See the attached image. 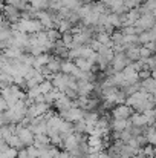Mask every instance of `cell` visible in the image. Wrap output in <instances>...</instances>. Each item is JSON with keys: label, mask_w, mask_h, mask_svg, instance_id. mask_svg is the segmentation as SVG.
<instances>
[{"label": "cell", "mask_w": 156, "mask_h": 158, "mask_svg": "<svg viewBox=\"0 0 156 158\" xmlns=\"http://www.w3.org/2000/svg\"><path fill=\"white\" fill-rule=\"evenodd\" d=\"M135 28L141 29V31H149L150 28L155 26V12L152 14H146V15H141L135 23H133Z\"/></svg>", "instance_id": "2"}, {"label": "cell", "mask_w": 156, "mask_h": 158, "mask_svg": "<svg viewBox=\"0 0 156 158\" xmlns=\"http://www.w3.org/2000/svg\"><path fill=\"white\" fill-rule=\"evenodd\" d=\"M144 48H147L150 52L155 54V42H149V43H146V45H142Z\"/></svg>", "instance_id": "26"}, {"label": "cell", "mask_w": 156, "mask_h": 158, "mask_svg": "<svg viewBox=\"0 0 156 158\" xmlns=\"http://www.w3.org/2000/svg\"><path fill=\"white\" fill-rule=\"evenodd\" d=\"M110 114L113 120H129L130 115L133 114V109L127 105H116L110 110Z\"/></svg>", "instance_id": "1"}, {"label": "cell", "mask_w": 156, "mask_h": 158, "mask_svg": "<svg viewBox=\"0 0 156 158\" xmlns=\"http://www.w3.org/2000/svg\"><path fill=\"white\" fill-rule=\"evenodd\" d=\"M25 149H26L28 158H38V151L34 146H29V148H25Z\"/></svg>", "instance_id": "24"}, {"label": "cell", "mask_w": 156, "mask_h": 158, "mask_svg": "<svg viewBox=\"0 0 156 158\" xmlns=\"http://www.w3.org/2000/svg\"><path fill=\"white\" fill-rule=\"evenodd\" d=\"M46 39H48L49 42H52V43H55L57 40L61 39V34H60L55 28H54V29H48V31H46Z\"/></svg>", "instance_id": "18"}, {"label": "cell", "mask_w": 156, "mask_h": 158, "mask_svg": "<svg viewBox=\"0 0 156 158\" xmlns=\"http://www.w3.org/2000/svg\"><path fill=\"white\" fill-rule=\"evenodd\" d=\"M144 0H122V5L126 6V9H135V8H139L142 5Z\"/></svg>", "instance_id": "20"}, {"label": "cell", "mask_w": 156, "mask_h": 158, "mask_svg": "<svg viewBox=\"0 0 156 158\" xmlns=\"http://www.w3.org/2000/svg\"><path fill=\"white\" fill-rule=\"evenodd\" d=\"M6 144L9 146V148H12V149H15V151H22V149H25V146L22 144V141H20V138L14 134V135H11L8 140H6Z\"/></svg>", "instance_id": "15"}, {"label": "cell", "mask_w": 156, "mask_h": 158, "mask_svg": "<svg viewBox=\"0 0 156 158\" xmlns=\"http://www.w3.org/2000/svg\"><path fill=\"white\" fill-rule=\"evenodd\" d=\"M0 126H3V115H2V112H0Z\"/></svg>", "instance_id": "30"}, {"label": "cell", "mask_w": 156, "mask_h": 158, "mask_svg": "<svg viewBox=\"0 0 156 158\" xmlns=\"http://www.w3.org/2000/svg\"><path fill=\"white\" fill-rule=\"evenodd\" d=\"M61 43H63V46L64 48H70V45H72V34L70 32H64V34H61Z\"/></svg>", "instance_id": "21"}, {"label": "cell", "mask_w": 156, "mask_h": 158, "mask_svg": "<svg viewBox=\"0 0 156 158\" xmlns=\"http://www.w3.org/2000/svg\"><path fill=\"white\" fill-rule=\"evenodd\" d=\"M6 109H8V106H6V102H5V100H3V98L0 97V112H5Z\"/></svg>", "instance_id": "28"}, {"label": "cell", "mask_w": 156, "mask_h": 158, "mask_svg": "<svg viewBox=\"0 0 156 158\" xmlns=\"http://www.w3.org/2000/svg\"><path fill=\"white\" fill-rule=\"evenodd\" d=\"M17 152L18 151H15V149H12V148H8L3 154H0L3 158H17Z\"/></svg>", "instance_id": "23"}, {"label": "cell", "mask_w": 156, "mask_h": 158, "mask_svg": "<svg viewBox=\"0 0 156 158\" xmlns=\"http://www.w3.org/2000/svg\"><path fill=\"white\" fill-rule=\"evenodd\" d=\"M34 103H35V105H38V103H45V95H43V94L37 95V97L34 98Z\"/></svg>", "instance_id": "27"}, {"label": "cell", "mask_w": 156, "mask_h": 158, "mask_svg": "<svg viewBox=\"0 0 156 158\" xmlns=\"http://www.w3.org/2000/svg\"><path fill=\"white\" fill-rule=\"evenodd\" d=\"M49 60H51V54H40V55L34 57V64H32V68H34V69H38V68H42V66H46Z\"/></svg>", "instance_id": "12"}, {"label": "cell", "mask_w": 156, "mask_h": 158, "mask_svg": "<svg viewBox=\"0 0 156 158\" xmlns=\"http://www.w3.org/2000/svg\"><path fill=\"white\" fill-rule=\"evenodd\" d=\"M72 132H74V124H72V123H69V121H66V120H63V121L60 123L58 134L64 135V134H72Z\"/></svg>", "instance_id": "16"}, {"label": "cell", "mask_w": 156, "mask_h": 158, "mask_svg": "<svg viewBox=\"0 0 156 158\" xmlns=\"http://www.w3.org/2000/svg\"><path fill=\"white\" fill-rule=\"evenodd\" d=\"M52 106H54L58 112H60V110H67V109L72 107V100H69V98L63 94V97H60L58 100H55Z\"/></svg>", "instance_id": "10"}, {"label": "cell", "mask_w": 156, "mask_h": 158, "mask_svg": "<svg viewBox=\"0 0 156 158\" xmlns=\"http://www.w3.org/2000/svg\"><path fill=\"white\" fill-rule=\"evenodd\" d=\"M74 69H75V64H74L72 60H61V63H60V72L61 74L70 75Z\"/></svg>", "instance_id": "14"}, {"label": "cell", "mask_w": 156, "mask_h": 158, "mask_svg": "<svg viewBox=\"0 0 156 158\" xmlns=\"http://www.w3.org/2000/svg\"><path fill=\"white\" fill-rule=\"evenodd\" d=\"M45 2H51V0H45Z\"/></svg>", "instance_id": "32"}, {"label": "cell", "mask_w": 156, "mask_h": 158, "mask_svg": "<svg viewBox=\"0 0 156 158\" xmlns=\"http://www.w3.org/2000/svg\"><path fill=\"white\" fill-rule=\"evenodd\" d=\"M156 39V28H150L149 31H142L141 34H138V42H139V45L142 46V45H146V43H149V42H155Z\"/></svg>", "instance_id": "7"}, {"label": "cell", "mask_w": 156, "mask_h": 158, "mask_svg": "<svg viewBox=\"0 0 156 158\" xmlns=\"http://www.w3.org/2000/svg\"><path fill=\"white\" fill-rule=\"evenodd\" d=\"M60 63H61V60H60L58 57L51 55V60L48 61V64H46V69H48L51 74H58V72H60Z\"/></svg>", "instance_id": "13"}, {"label": "cell", "mask_w": 156, "mask_h": 158, "mask_svg": "<svg viewBox=\"0 0 156 158\" xmlns=\"http://www.w3.org/2000/svg\"><path fill=\"white\" fill-rule=\"evenodd\" d=\"M129 121H130V124L135 126V127H142V129H144L146 126H149V118H147L144 114H139V112H133V114L130 115Z\"/></svg>", "instance_id": "5"}, {"label": "cell", "mask_w": 156, "mask_h": 158, "mask_svg": "<svg viewBox=\"0 0 156 158\" xmlns=\"http://www.w3.org/2000/svg\"><path fill=\"white\" fill-rule=\"evenodd\" d=\"M132 124H130V121L129 120H110L109 121V129L112 131V132H122V131H126L127 127H130Z\"/></svg>", "instance_id": "6"}, {"label": "cell", "mask_w": 156, "mask_h": 158, "mask_svg": "<svg viewBox=\"0 0 156 158\" xmlns=\"http://www.w3.org/2000/svg\"><path fill=\"white\" fill-rule=\"evenodd\" d=\"M0 3H5V0H0Z\"/></svg>", "instance_id": "31"}, {"label": "cell", "mask_w": 156, "mask_h": 158, "mask_svg": "<svg viewBox=\"0 0 156 158\" xmlns=\"http://www.w3.org/2000/svg\"><path fill=\"white\" fill-rule=\"evenodd\" d=\"M139 83H141V89H139V91H144V92H147V94L155 95L156 80L153 78V77H149V78H146V80H142V81H139Z\"/></svg>", "instance_id": "8"}, {"label": "cell", "mask_w": 156, "mask_h": 158, "mask_svg": "<svg viewBox=\"0 0 156 158\" xmlns=\"http://www.w3.org/2000/svg\"><path fill=\"white\" fill-rule=\"evenodd\" d=\"M130 64V61L126 58V55L124 54H115L113 55V58H112V61L109 63V68L113 71V72H121L126 66H129Z\"/></svg>", "instance_id": "3"}, {"label": "cell", "mask_w": 156, "mask_h": 158, "mask_svg": "<svg viewBox=\"0 0 156 158\" xmlns=\"http://www.w3.org/2000/svg\"><path fill=\"white\" fill-rule=\"evenodd\" d=\"M94 2H97V0H94Z\"/></svg>", "instance_id": "33"}, {"label": "cell", "mask_w": 156, "mask_h": 158, "mask_svg": "<svg viewBox=\"0 0 156 158\" xmlns=\"http://www.w3.org/2000/svg\"><path fill=\"white\" fill-rule=\"evenodd\" d=\"M124 55H126V58H127L130 63L138 61V60H139V46H130V48H127V49L124 51Z\"/></svg>", "instance_id": "11"}, {"label": "cell", "mask_w": 156, "mask_h": 158, "mask_svg": "<svg viewBox=\"0 0 156 158\" xmlns=\"http://www.w3.org/2000/svg\"><path fill=\"white\" fill-rule=\"evenodd\" d=\"M149 77H153V78H155V72H152V71H149V69L138 71V80H139V81H142V80H146V78H149Z\"/></svg>", "instance_id": "22"}, {"label": "cell", "mask_w": 156, "mask_h": 158, "mask_svg": "<svg viewBox=\"0 0 156 158\" xmlns=\"http://www.w3.org/2000/svg\"><path fill=\"white\" fill-rule=\"evenodd\" d=\"M38 89H40V94H48V92H51L52 89H54V86H52V83L49 80H43L40 85H38Z\"/></svg>", "instance_id": "19"}, {"label": "cell", "mask_w": 156, "mask_h": 158, "mask_svg": "<svg viewBox=\"0 0 156 158\" xmlns=\"http://www.w3.org/2000/svg\"><path fill=\"white\" fill-rule=\"evenodd\" d=\"M3 22H5V19H3V15H2V14H0V26H2V25H3Z\"/></svg>", "instance_id": "29"}, {"label": "cell", "mask_w": 156, "mask_h": 158, "mask_svg": "<svg viewBox=\"0 0 156 158\" xmlns=\"http://www.w3.org/2000/svg\"><path fill=\"white\" fill-rule=\"evenodd\" d=\"M135 140H136V143H138V146H139V148L147 146V140H146V137H144V135H138V137H135Z\"/></svg>", "instance_id": "25"}, {"label": "cell", "mask_w": 156, "mask_h": 158, "mask_svg": "<svg viewBox=\"0 0 156 158\" xmlns=\"http://www.w3.org/2000/svg\"><path fill=\"white\" fill-rule=\"evenodd\" d=\"M29 5H31V8H32L34 11H48L49 2H45V0H34V2H31Z\"/></svg>", "instance_id": "17"}, {"label": "cell", "mask_w": 156, "mask_h": 158, "mask_svg": "<svg viewBox=\"0 0 156 158\" xmlns=\"http://www.w3.org/2000/svg\"><path fill=\"white\" fill-rule=\"evenodd\" d=\"M100 117H101V114L98 110H83V120H84L86 124L94 126L100 120Z\"/></svg>", "instance_id": "9"}, {"label": "cell", "mask_w": 156, "mask_h": 158, "mask_svg": "<svg viewBox=\"0 0 156 158\" xmlns=\"http://www.w3.org/2000/svg\"><path fill=\"white\" fill-rule=\"evenodd\" d=\"M2 15H3V19L8 22V23H17L18 20H20V11H17L15 8H12V6H9V5H5V8H3V11H2Z\"/></svg>", "instance_id": "4"}]
</instances>
